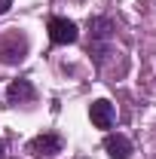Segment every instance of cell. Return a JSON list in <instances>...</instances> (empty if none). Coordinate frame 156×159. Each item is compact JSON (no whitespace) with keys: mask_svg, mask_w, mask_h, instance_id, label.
<instances>
[{"mask_svg":"<svg viewBox=\"0 0 156 159\" xmlns=\"http://www.w3.org/2000/svg\"><path fill=\"white\" fill-rule=\"evenodd\" d=\"M28 55V37L19 31H9L0 37V61L3 64H21Z\"/></svg>","mask_w":156,"mask_h":159,"instance_id":"obj_1","label":"cell"},{"mask_svg":"<svg viewBox=\"0 0 156 159\" xmlns=\"http://www.w3.org/2000/svg\"><path fill=\"white\" fill-rule=\"evenodd\" d=\"M104 150L110 159H129L132 156V141L126 135H107L104 138Z\"/></svg>","mask_w":156,"mask_h":159,"instance_id":"obj_5","label":"cell"},{"mask_svg":"<svg viewBox=\"0 0 156 159\" xmlns=\"http://www.w3.org/2000/svg\"><path fill=\"white\" fill-rule=\"evenodd\" d=\"M89 116L95 122V129H110L117 113H113V104L107 98H98V101H92V107H89Z\"/></svg>","mask_w":156,"mask_h":159,"instance_id":"obj_4","label":"cell"},{"mask_svg":"<svg viewBox=\"0 0 156 159\" xmlns=\"http://www.w3.org/2000/svg\"><path fill=\"white\" fill-rule=\"evenodd\" d=\"M61 144H64V141H61L55 132H46V135H37L28 147H31L34 156H55V153H61Z\"/></svg>","mask_w":156,"mask_h":159,"instance_id":"obj_3","label":"cell"},{"mask_svg":"<svg viewBox=\"0 0 156 159\" xmlns=\"http://www.w3.org/2000/svg\"><path fill=\"white\" fill-rule=\"evenodd\" d=\"M6 95H9V104H28V101H34V86L28 80H12Z\"/></svg>","mask_w":156,"mask_h":159,"instance_id":"obj_6","label":"cell"},{"mask_svg":"<svg viewBox=\"0 0 156 159\" xmlns=\"http://www.w3.org/2000/svg\"><path fill=\"white\" fill-rule=\"evenodd\" d=\"M9 6H12V0H0V16H3V12H6Z\"/></svg>","mask_w":156,"mask_h":159,"instance_id":"obj_7","label":"cell"},{"mask_svg":"<svg viewBox=\"0 0 156 159\" xmlns=\"http://www.w3.org/2000/svg\"><path fill=\"white\" fill-rule=\"evenodd\" d=\"M49 37H52V43H58V46H67V43H77L80 31H77V25L71 19L52 16V19H49Z\"/></svg>","mask_w":156,"mask_h":159,"instance_id":"obj_2","label":"cell"},{"mask_svg":"<svg viewBox=\"0 0 156 159\" xmlns=\"http://www.w3.org/2000/svg\"><path fill=\"white\" fill-rule=\"evenodd\" d=\"M3 150H6V144H3V141H0V159H3Z\"/></svg>","mask_w":156,"mask_h":159,"instance_id":"obj_8","label":"cell"}]
</instances>
